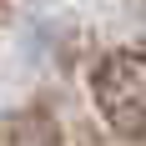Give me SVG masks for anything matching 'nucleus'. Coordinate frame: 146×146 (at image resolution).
Returning a JSON list of instances; mask_svg holds the SVG:
<instances>
[{"label": "nucleus", "instance_id": "nucleus-1", "mask_svg": "<svg viewBox=\"0 0 146 146\" xmlns=\"http://www.w3.org/2000/svg\"><path fill=\"white\" fill-rule=\"evenodd\" d=\"M96 106L121 136L146 141V56H106L96 66Z\"/></svg>", "mask_w": 146, "mask_h": 146}]
</instances>
